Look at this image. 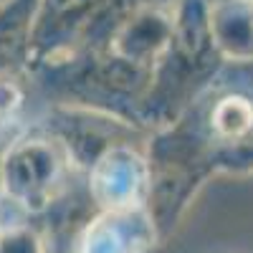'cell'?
Masks as SVG:
<instances>
[{
    "instance_id": "1",
    "label": "cell",
    "mask_w": 253,
    "mask_h": 253,
    "mask_svg": "<svg viewBox=\"0 0 253 253\" xmlns=\"http://www.w3.org/2000/svg\"><path fill=\"white\" fill-rule=\"evenodd\" d=\"M218 46L210 28L208 0H172V36L152 71L142 126L155 132L193 109L200 89L215 71Z\"/></svg>"
},
{
    "instance_id": "2",
    "label": "cell",
    "mask_w": 253,
    "mask_h": 253,
    "mask_svg": "<svg viewBox=\"0 0 253 253\" xmlns=\"http://www.w3.org/2000/svg\"><path fill=\"white\" fill-rule=\"evenodd\" d=\"M147 160V200L144 210L162 241L172 236L187 210L200 180L215 162V144L205 126L187 109L177 122L150 132L144 147Z\"/></svg>"
},
{
    "instance_id": "3",
    "label": "cell",
    "mask_w": 253,
    "mask_h": 253,
    "mask_svg": "<svg viewBox=\"0 0 253 253\" xmlns=\"http://www.w3.org/2000/svg\"><path fill=\"white\" fill-rule=\"evenodd\" d=\"M84 182L86 177L63 142L38 122L20 129L0 157L3 205L36 223L51 215Z\"/></svg>"
},
{
    "instance_id": "4",
    "label": "cell",
    "mask_w": 253,
    "mask_h": 253,
    "mask_svg": "<svg viewBox=\"0 0 253 253\" xmlns=\"http://www.w3.org/2000/svg\"><path fill=\"white\" fill-rule=\"evenodd\" d=\"M126 3L129 0H38L31 69L101 46Z\"/></svg>"
},
{
    "instance_id": "5",
    "label": "cell",
    "mask_w": 253,
    "mask_h": 253,
    "mask_svg": "<svg viewBox=\"0 0 253 253\" xmlns=\"http://www.w3.org/2000/svg\"><path fill=\"white\" fill-rule=\"evenodd\" d=\"M144 144H119L104 152L86 172V187L99 213L144 208L147 160Z\"/></svg>"
},
{
    "instance_id": "6",
    "label": "cell",
    "mask_w": 253,
    "mask_h": 253,
    "mask_svg": "<svg viewBox=\"0 0 253 253\" xmlns=\"http://www.w3.org/2000/svg\"><path fill=\"white\" fill-rule=\"evenodd\" d=\"M160 243L144 208L96 213L71 253H155Z\"/></svg>"
},
{
    "instance_id": "7",
    "label": "cell",
    "mask_w": 253,
    "mask_h": 253,
    "mask_svg": "<svg viewBox=\"0 0 253 253\" xmlns=\"http://www.w3.org/2000/svg\"><path fill=\"white\" fill-rule=\"evenodd\" d=\"M36 8L38 0L0 3V81H20L31 69Z\"/></svg>"
},
{
    "instance_id": "8",
    "label": "cell",
    "mask_w": 253,
    "mask_h": 253,
    "mask_svg": "<svg viewBox=\"0 0 253 253\" xmlns=\"http://www.w3.org/2000/svg\"><path fill=\"white\" fill-rule=\"evenodd\" d=\"M0 253H53L41 223L15 215L0 223Z\"/></svg>"
}]
</instances>
